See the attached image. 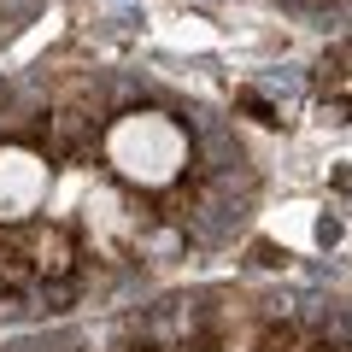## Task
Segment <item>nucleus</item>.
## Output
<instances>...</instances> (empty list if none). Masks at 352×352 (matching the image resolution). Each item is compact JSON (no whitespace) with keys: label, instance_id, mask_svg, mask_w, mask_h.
Returning <instances> with one entry per match:
<instances>
[{"label":"nucleus","instance_id":"1","mask_svg":"<svg viewBox=\"0 0 352 352\" xmlns=\"http://www.w3.org/2000/svg\"><path fill=\"white\" fill-rule=\"evenodd\" d=\"M258 352H323V340H317L305 323H270L258 335Z\"/></svg>","mask_w":352,"mask_h":352},{"label":"nucleus","instance_id":"2","mask_svg":"<svg viewBox=\"0 0 352 352\" xmlns=\"http://www.w3.org/2000/svg\"><path fill=\"white\" fill-rule=\"evenodd\" d=\"M235 106H241V112L252 118V124H270V129L282 124V118H276V106H270V100H258V94H252V88H241V94H235Z\"/></svg>","mask_w":352,"mask_h":352},{"label":"nucleus","instance_id":"3","mask_svg":"<svg viewBox=\"0 0 352 352\" xmlns=\"http://www.w3.org/2000/svg\"><path fill=\"white\" fill-rule=\"evenodd\" d=\"M252 258H258V264H282V252L270 247V241H258V247H252Z\"/></svg>","mask_w":352,"mask_h":352},{"label":"nucleus","instance_id":"4","mask_svg":"<svg viewBox=\"0 0 352 352\" xmlns=\"http://www.w3.org/2000/svg\"><path fill=\"white\" fill-rule=\"evenodd\" d=\"M323 352H352V346H329V340H323Z\"/></svg>","mask_w":352,"mask_h":352}]
</instances>
